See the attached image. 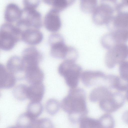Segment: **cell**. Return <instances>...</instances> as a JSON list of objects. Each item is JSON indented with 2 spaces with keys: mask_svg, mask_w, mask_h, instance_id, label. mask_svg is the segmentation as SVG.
<instances>
[{
  "mask_svg": "<svg viewBox=\"0 0 128 128\" xmlns=\"http://www.w3.org/2000/svg\"><path fill=\"white\" fill-rule=\"evenodd\" d=\"M60 105L62 109L68 114L70 121L73 123H79L88 113L86 94L80 88H70Z\"/></svg>",
  "mask_w": 128,
  "mask_h": 128,
  "instance_id": "cell-1",
  "label": "cell"
},
{
  "mask_svg": "<svg viewBox=\"0 0 128 128\" xmlns=\"http://www.w3.org/2000/svg\"><path fill=\"white\" fill-rule=\"evenodd\" d=\"M58 71L70 88H76L82 72L81 66L75 62L64 60L59 65Z\"/></svg>",
  "mask_w": 128,
  "mask_h": 128,
  "instance_id": "cell-2",
  "label": "cell"
},
{
  "mask_svg": "<svg viewBox=\"0 0 128 128\" xmlns=\"http://www.w3.org/2000/svg\"><path fill=\"white\" fill-rule=\"evenodd\" d=\"M21 40V34L18 29L12 23L2 24L0 30V48L8 51L12 49Z\"/></svg>",
  "mask_w": 128,
  "mask_h": 128,
  "instance_id": "cell-3",
  "label": "cell"
},
{
  "mask_svg": "<svg viewBox=\"0 0 128 128\" xmlns=\"http://www.w3.org/2000/svg\"><path fill=\"white\" fill-rule=\"evenodd\" d=\"M105 56L106 66L112 68L128 57V46L125 43L117 44L108 50Z\"/></svg>",
  "mask_w": 128,
  "mask_h": 128,
  "instance_id": "cell-4",
  "label": "cell"
},
{
  "mask_svg": "<svg viewBox=\"0 0 128 128\" xmlns=\"http://www.w3.org/2000/svg\"><path fill=\"white\" fill-rule=\"evenodd\" d=\"M48 41L52 56L56 58L64 59L69 46L65 44L62 36L60 34L54 32L50 36Z\"/></svg>",
  "mask_w": 128,
  "mask_h": 128,
  "instance_id": "cell-5",
  "label": "cell"
},
{
  "mask_svg": "<svg viewBox=\"0 0 128 128\" xmlns=\"http://www.w3.org/2000/svg\"><path fill=\"white\" fill-rule=\"evenodd\" d=\"M125 98L118 92H112L99 102L100 108L106 113H110L117 110L124 105Z\"/></svg>",
  "mask_w": 128,
  "mask_h": 128,
  "instance_id": "cell-6",
  "label": "cell"
},
{
  "mask_svg": "<svg viewBox=\"0 0 128 128\" xmlns=\"http://www.w3.org/2000/svg\"><path fill=\"white\" fill-rule=\"evenodd\" d=\"M80 78L83 84L87 87L99 84L107 86V75L101 71H85Z\"/></svg>",
  "mask_w": 128,
  "mask_h": 128,
  "instance_id": "cell-7",
  "label": "cell"
},
{
  "mask_svg": "<svg viewBox=\"0 0 128 128\" xmlns=\"http://www.w3.org/2000/svg\"><path fill=\"white\" fill-rule=\"evenodd\" d=\"M39 64L32 63L24 64V79L30 84L42 82L44 80V74Z\"/></svg>",
  "mask_w": 128,
  "mask_h": 128,
  "instance_id": "cell-8",
  "label": "cell"
},
{
  "mask_svg": "<svg viewBox=\"0 0 128 128\" xmlns=\"http://www.w3.org/2000/svg\"><path fill=\"white\" fill-rule=\"evenodd\" d=\"M22 11L21 18L28 28L39 29L41 27V16L36 9L24 8Z\"/></svg>",
  "mask_w": 128,
  "mask_h": 128,
  "instance_id": "cell-9",
  "label": "cell"
},
{
  "mask_svg": "<svg viewBox=\"0 0 128 128\" xmlns=\"http://www.w3.org/2000/svg\"><path fill=\"white\" fill-rule=\"evenodd\" d=\"M6 66L16 80L24 79V67L21 58L17 56H12L8 60Z\"/></svg>",
  "mask_w": 128,
  "mask_h": 128,
  "instance_id": "cell-10",
  "label": "cell"
},
{
  "mask_svg": "<svg viewBox=\"0 0 128 128\" xmlns=\"http://www.w3.org/2000/svg\"><path fill=\"white\" fill-rule=\"evenodd\" d=\"M58 11L53 8L46 14L44 21L46 28L48 31L55 32L59 30L61 26V22L58 14Z\"/></svg>",
  "mask_w": 128,
  "mask_h": 128,
  "instance_id": "cell-11",
  "label": "cell"
},
{
  "mask_svg": "<svg viewBox=\"0 0 128 128\" xmlns=\"http://www.w3.org/2000/svg\"><path fill=\"white\" fill-rule=\"evenodd\" d=\"M43 38V35L39 29L29 28L21 33V40L30 45H34L39 44Z\"/></svg>",
  "mask_w": 128,
  "mask_h": 128,
  "instance_id": "cell-12",
  "label": "cell"
},
{
  "mask_svg": "<svg viewBox=\"0 0 128 128\" xmlns=\"http://www.w3.org/2000/svg\"><path fill=\"white\" fill-rule=\"evenodd\" d=\"M45 87L42 82L30 84L28 86L27 98L30 101L40 102L44 94Z\"/></svg>",
  "mask_w": 128,
  "mask_h": 128,
  "instance_id": "cell-13",
  "label": "cell"
},
{
  "mask_svg": "<svg viewBox=\"0 0 128 128\" xmlns=\"http://www.w3.org/2000/svg\"><path fill=\"white\" fill-rule=\"evenodd\" d=\"M16 79L14 76L7 69L6 66L0 65V88H10L15 85Z\"/></svg>",
  "mask_w": 128,
  "mask_h": 128,
  "instance_id": "cell-14",
  "label": "cell"
},
{
  "mask_svg": "<svg viewBox=\"0 0 128 128\" xmlns=\"http://www.w3.org/2000/svg\"><path fill=\"white\" fill-rule=\"evenodd\" d=\"M22 11L16 5L13 4L6 6L4 14L5 20L7 22L12 23L17 22L21 18Z\"/></svg>",
  "mask_w": 128,
  "mask_h": 128,
  "instance_id": "cell-15",
  "label": "cell"
},
{
  "mask_svg": "<svg viewBox=\"0 0 128 128\" xmlns=\"http://www.w3.org/2000/svg\"><path fill=\"white\" fill-rule=\"evenodd\" d=\"M110 89L107 86L104 85L95 88L90 94V100L93 102H99L112 93Z\"/></svg>",
  "mask_w": 128,
  "mask_h": 128,
  "instance_id": "cell-16",
  "label": "cell"
},
{
  "mask_svg": "<svg viewBox=\"0 0 128 128\" xmlns=\"http://www.w3.org/2000/svg\"><path fill=\"white\" fill-rule=\"evenodd\" d=\"M37 120L26 112L21 114L18 117L16 126L20 128H36Z\"/></svg>",
  "mask_w": 128,
  "mask_h": 128,
  "instance_id": "cell-17",
  "label": "cell"
},
{
  "mask_svg": "<svg viewBox=\"0 0 128 128\" xmlns=\"http://www.w3.org/2000/svg\"><path fill=\"white\" fill-rule=\"evenodd\" d=\"M43 110V106L40 102L30 101L27 106L26 112L36 118L42 113Z\"/></svg>",
  "mask_w": 128,
  "mask_h": 128,
  "instance_id": "cell-18",
  "label": "cell"
},
{
  "mask_svg": "<svg viewBox=\"0 0 128 128\" xmlns=\"http://www.w3.org/2000/svg\"><path fill=\"white\" fill-rule=\"evenodd\" d=\"M79 123L80 128H102L98 120H96L86 116L82 118L80 120Z\"/></svg>",
  "mask_w": 128,
  "mask_h": 128,
  "instance_id": "cell-19",
  "label": "cell"
},
{
  "mask_svg": "<svg viewBox=\"0 0 128 128\" xmlns=\"http://www.w3.org/2000/svg\"><path fill=\"white\" fill-rule=\"evenodd\" d=\"M28 86L24 84L17 85L14 88L12 93L14 97L18 100L22 101L27 98Z\"/></svg>",
  "mask_w": 128,
  "mask_h": 128,
  "instance_id": "cell-20",
  "label": "cell"
},
{
  "mask_svg": "<svg viewBox=\"0 0 128 128\" xmlns=\"http://www.w3.org/2000/svg\"><path fill=\"white\" fill-rule=\"evenodd\" d=\"M60 104L56 100L51 98L49 99L46 102L45 108L47 112L52 115L56 114L58 112Z\"/></svg>",
  "mask_w": 128,
  "mask_h": 128,
  "instance_id": "cell-21",
  "label": "cell"
},
{
  "mask_svg": "<svg viewBox=\"0 0 128 128\" xmlns=\"http://www.w3.org/2000/svg\"><path fill=\"white\" fill-rule=\"evenodd\" d=\"M98 120L102 128H112L114 126V120L110 113H106L102 115Z\"/></svg>",
  "mask_w": 128,
  "mask_h": 128,
  "instance_id": "cell-22",
  "label": "cell"
},
{
  "mask_svg": "<svg viewBox=\"0 0 128 128\" xmlns=\"http://www.w3.org/2000/svg\"><path fill=\"white\" fill-rule=\"evenodd\" d=\"M119 71L120 78L128 82V61L124 60L120 64Z\"/></svg>",
  "mask_w": 128,
  "mask_h": 128,
  "instance_id": "cell-23",
  "label": "cell"
},
{
  "mask_svg": "<svg viewBox=\"0 0 128 128\" xmlns=\"http://www.w3.org/2000/svg\"><path fill=\"white\" fill-rule=\"evenodd\" d=\"M43 0L46 4L52 6L53 7V8L58 11L62 8V2L64 3L65 2L64 1L65 0Z\"/></svg>",
  "mask_w": 128,
  "mask_h": 128,
  "instance_id": "cell-24",
  "label": "cell"
},
{
  "mask_svg": "<svg viewBox=\"0 0 128 128\" xmlns=\"http://www.w3.org/2000/svg\"><path fill=\"white\" fill-rule=\"evenodd\" d=\"M24 8L36 9L38 6L40 0H23Z\"/></svg>",
  "mask_w": 128,
  "mask_h": 128,
  "instance_id": "cell-25",
  "label": "cell"
},
{
  "mask_svg": "<svg viewBox=\"0 0 128 128\" xmlns=\"http://www.w3.org/2000/svg\"><path fill=\"white\" fill-rule=\"evenodd\" d=\"M52 126V122L46 118L38 119L37 128L51 127Z\"/></svg>",
  "mask_w": 128,
  "mask_h": 128,
  "instance_id": "cell-26",
  "label": "cell"
},
{
  "mask_svg": "<svg viewBox=\"0 0 128 128\" xmlns=\"http://www.w3.org/2000/svg\"><path fill=\"white\" fill-rule=\"evenodd\" d=\"M122 118L123 122L126 124H128V110L124 113Z\"/></svg>",
  "mask_w": 128,
  "mask_h": 128,
  "instance_id": "cell-27",
  "label": "cell"
},
{
  "mask_svg": "<svg viewBox=\"0 0 128 128\" xmlns=\"http://www.w3.org/2000/svg\"><path fill=\"white\" fill-rule=\"evenodd\" d=\"M126 97L128 101V89L126 90Z\"/></svg>",
  "mask_w": 128,
  "mask_h": 128,
  "instance_id": "cell-28",
  "label": "cell"
}]
</instances>
